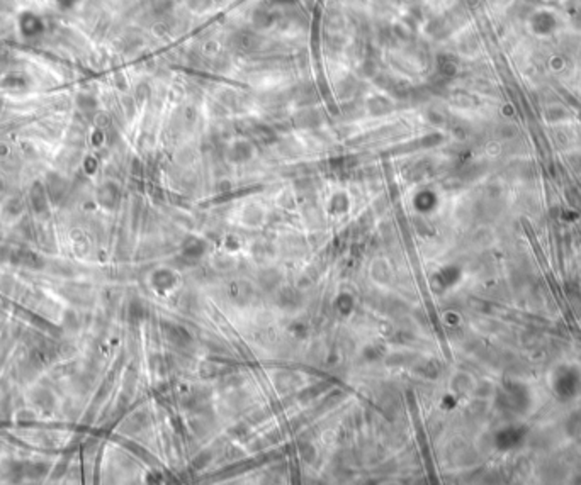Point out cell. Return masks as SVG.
Wrapping results in <instances>:
<instances>
[{
  "instance_id": "1",
  "label": "cell",
  "mask_w": 581,
  "mask_h": 485,
  "mask_svg": "<svg viewBox=\"0 0 581 485\" xmlns=\"http://www.w3.org/2000/svg\"><path fill=\"white\" fill-rule=\"evenodd\" d=\"M20 31H22L24 36L27 37H36L37 34H41L43 31V22H41L39 17H36L34 14H24L20 17Z\"/></svg>"
}]
</instances>
